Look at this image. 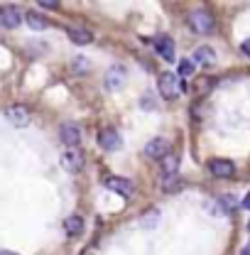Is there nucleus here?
I'll list each match as a JSON object with an SVG mask.
<instances>
[{
    "label": "nucleus",
    "mask_w": 250,
    "mask_h": 255,
    "mask_svg": "<svg viewBox=\"0 0 250 255\" xmlns=\"http://www.w3.org/2000/svg\"><path fill=\"white\" fill-rule=\"evenodd\" d=\"M187 22L196 34H211V32L216 30V20H214V15H211L209 10H204V7L191 10V12L187 15Z\"/></svg>",
    "instance_id": "nucleus-1"
},
{
    "label": "nucleus",
    "mask_w": 250,
    "mask_h": 255,
    "mask_svg": "<svg viewBox=\"0 0 250 255\" xmlns=\"http://www.w3.org/2000/svg\"><path fill=\"white\" fill-rule=\"evenodd\" d=\"M159 94H162V98H167V101H174L179 96V81H177V76L172 71H164L159 76Z\"/></svg>",
    "instance_id": "nucleus-2"
},
{
    "label": "nucleus",
    "mask_w": 250,
    "mask_h": 255,
    "mask_svg": "<svg viewBox=\"0 0 250 255\" xmlns=\"http://www.w3.org/2000/svg\"><path fill=\"white\" fill-rule=\"evenodd\" d=\"M5 121L15 128H25L30 123V111L25 106H10L5 108Z\"/></svg>",
    "instance_id": "nucleus-3"
},
{
    "label": "nucleus",
    "mask_w": 250,
    "mask_h": 255,
    "mask_svg": "<svg viewBox=\"0 0 250 255\" xmlns=\"http://www.w3.org/2000/svg\"><path fill=\"white\" fill-rule=\"evenodd\" d=\"M145 155L150 159L169 157V140H164V137H152V140L145 145Z\"/></svg>",
    "instance_id": "nucleus-4"
},
{
    "label": "nucleus",
    "mask_w": 250,
    "mask_h": 255,
    "mask_svg": "<svg viewBox=\"0 0 250 255\" xmlns=\"http://www.w3.org/2000/svg\"><path fill=\"white\" fill-rule=\"evenodd\" d=\"M209 169H211V174L214 177H219V179H231L233 174H236V164L231 162V159H211L209 162Z\"/></svg>",
    "instance_id": "nucleus-5"
},
{
    "label": "nucleus",
    "mask_w": 250,
    "mask_h": 255,
    "mask_svg": "<svg viewBox=\"0 0 250 255\" xmlns=\"http://www.w3.org/2000/svg\"><path fill=\"white\" fill-rule=\"evenodd\" d=\"M62 164L69 169V172L81 169V167H84V152H81L79 147H66L64 155H62Z\"/></svg>",
    "instance_id": "nucleus-6"
},
{
    "label": "nucleus",
    "mask_w": 250,
    "mask_h": 255,
    "mask_svg": "<svg viewBox=\"0 0 250 255\" xmlns=\"http://www.w3.org/2000/svg\"><path fill=\"white\" fill-rule=\"evenodd\" d=\"M106 187L111 191H116V194H123L125 199H130V196L135 194V184H132L130 179H125V177H111V179L106 182Z\"/></svg>",
    "instance_id": "nucleus-7"
},
{
    "label": "nucleus",
    "mask_w": 250,
    "mask_h": 255,
    "mask_svg": "<svg viewBox=\"0 0 250 255\" xmlns=\"http://www.w3.org/2000/svg\"><path fill=\"white\" fill-rule=\"evenodd\" d=\"M20 22H22L20 10H15V7H2L0 10V25L5 30H15V27H20Z\"/></svg>",
    "instance_id": "nucleus-8"
},
{
    "label": "nucleus",
    "mask_w": 250,
    "mask_h": 255,
    "mask_svg": "<svg viewBox=\"0 0 250 255\" xmlns=\"http://www.w3.org/2000/svg\"><path fill=\"white\" fill-rule=\"evenodd\" d=\"M98 145L106 147V150H118L121 147V135L113 130V128H103L98 132Z\"/></svg>",
    "instance_id": "nucleus-9"
},
{
    "label": "nucleus",
    "mask_w": 250,
    "mask_h": 255,
    "mask_svg": "<svg viewBox=\"0 0 250 255\" xmlns=\"http://www.w3.org/2000/svg\"><path fill=\"white\" fill-rule=\"evenodd\" d=\"M62 140L66 147H76L81 142V128L76 123H64L62 126Z\"/></svg>",
    "instance_id": "nucleus-10"
},
{
    "label": "nucleus",
    "mask_w": 250,
    "mask_h": 255,
    "mask_svg": "<svg viewBox=\"0 0 250 255\" xmlns=\"http://www.w3.org/2000/svg\"><path fill=\"white\" fill-rule=\"evenodd\" d=\"M155 44H157V52L162 54L164 62H174V42H172V37L159 34V37L155 39Z\"/></svg>",
    "instance_id": "nucleus-11"
},
{
    "label": "nucleus",
    "mask_w": 250,
    "mask_h": 255,
    "mask_svg": "<svg viewBox=\"0 0 250 255\" xmlns=\"http://www.w3.org/2000/svg\"><path fill=\"white\" fill-rule=\"evenodd\" d=\"M66 34H69V39L74 44H89V42H94V34H91V30H86V27H69Z\"/></svg>",
    "instance_id": "nucleus-12"
},
{
    "label": "nucleus",
    "mask_w": 250,
    "mask_h": 255,
    "mask_svg": "<svg viewBox=\"0 0 250 255\" xmlns=\"http://www.w3.org/2000/svg\"><path fill=\"white\" fill-rule=\"evenodd\" d=\"M123 81H125V69L123 66H113L111 71H108V76H106V86L108 89H121L123 86Z\"/></svg>",
    "instance_id": "nucleus-13"
},
{
    "label": "nucleus",
    "mask_w": 250,
    "mask_h": 255,
    "mask_svg": "<svg viewBox=\"0 0 250 255\" xmlns=\"http://www.w3.org/2000/svg\"><path fill=\"white\" fill-rule=\"evenodd\" d=\"M64 228H66V236L76 238V236H81V233H84V219L74 214V216H69V219L64 221Z\"/></svg>",
    "instance_id": "nucleus-14"
},
{
    "label": "nucleus",
    "mask_w": 250,
    "mask_h": 255,
    "mask_svg": "<svg viewBox=\"0 0 250 255\" xmlns=\"http://www.w3.org/2000/svg\"><path fill=\"white\" fill-rule=\"evenodd\" d=\"M194 62L214 64V62H216V54H214V49H211V47H199V49L194 52Z\"/></svg>",
    "instance_id": "nucleus-15"
},
{
    "label": "nucleus",
    "mask_w": 250,
    "mask_h": 255,
    "mask_svg": "<svg viewBox=\"0 0 250 255\" xmlns=\"http://www.w3.org/2000/svg\"><path fill=\"white\" fill-rule=\"evenodd\" d=\"M177 167H179V157L169 155V157L162 159V172H164V177H172V174H177Z\"/></svg>",
    "instance_id": "nucleus-16"
},
{
    "label": "nucleus",
    "mask_w": 250,
    "mask_h": 255,
    "mask_svg": "<svg viewBox=\"0 0 250 255\" xmlns=\"http://www.w3.org/2000/svg\"><path fill=\"white\" fill-rule=\"evenodd\" d=\"M27 25H30L32 30H44L47 27V20L42 15H37V12H30L27 15Z\"/></svg>",
    "instance_id": "nucleus-17"
},
{
    "label": "nucleus",
    "mask_w": 250,
    "mask_h": 255,
    "mask_svg": "<svg viewBox=\"0 0 250 255\" xmlns=\"http://www.w3.org/2000/svg\"><path fill=\"white\" fill-rule=\"evenodd\" d=\"M89 59H84V57H76V59H71V69L76 71V74H86L89 71Z\"/></svg>",
    "instance_id": "nucleus-18"
},
{
    "label": "nucleus",
    "mask_w": 250,
    "mask_h": 255,
    "mask_svg": "<svg viewBox=\"0 0 250 255\" xmlns=\"http://www.w3.org/2000/svg\"><path fill=\"white\" fill-rule=\"evenodd\" d=\"M179 189V177L172 174V177H164V191H174Z\"/></svg>",
    "instance_id": "nucleus-19"
},
{
    "label": "nucleus",
    "mask_w": 250,
    "mask_h": 255,
    "mask_svg": "<svg viewBox=\"0 0 250 255\" xmlns=\"http://www.w3.org/2000/svg\"><path fill=\"white\" fill-rule=\"evenodd\" d=\"M191 71H194V64H191V59H182V62H179V74H182V76H189Z\"/></svg>",
    "instance_id": "nucleus-20"
},
{
    "label": "nucleus",
    "mask_w": 250,
    "mask_h": 255,
    "mask_svg": "<svg viewBox=\"0 0 250 255\" xmlns=\"http://www.w3.org/2000/svg\"><path fill=\"white\" fill-rule=\"evenodd\" d=\"M241 52H243L246 57H250V37H248V39H243V42H241Z\"/></svg>",
    "instance_id": "nucleus-21"
},
{
    "label": "nucleus",
    "mask_w": 250,
    "mask_h": 255,
    "mask_svg": "<svg viewBox=\"0 0 250 255\" xmlns=\"http://www.w3.org/2000/svg\"><path fill=\"white\" fill-rule=\"evenodd\" d=\"M57 5H59V2H52V0H42V2H39V7H57Z\"/></svg>",
    "instance_id": "nucleus-22"
},
{
    "label": "nucleus",
    "mask_w": 250,
    "mask_h": 255,
    "mask_svg": "<svg viewBox=\"0 0 250 255\" xmlns=\"http://www.w3.org/2000/svg\"><path fill=\"white\" fill-rule=\"evenodd\" d=\"M0 255H17V253H10V251H0Z\"/></svg>",
    "instance_id": "nucleus-23"
},
{
    "label": "nucleus",
    "mask_w": 250,
    "mask_h": 255,
    "mask_svg": "<svg viewBox=\"0 0 250 255\" xmlns=\"http://www.w3.org/2000/svg\"><path fill=\"white\" fill-rule=\"evenodd\" d=\"M243 255H250V246H248V248H246V251H243Z\"/></svg>",
    "instance_id": "nucleus-24"
}]
</instances>
